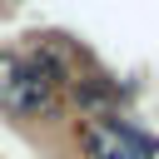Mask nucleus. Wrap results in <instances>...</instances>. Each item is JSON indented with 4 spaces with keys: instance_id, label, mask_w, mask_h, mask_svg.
<instances>
[{
    "instance_id": "f03ea898",
    "label": "nucleus",
    "mask_w": 159,
    "mask_h": 159,
    "mask_svg": "<svg viewBox=\"0 0 159 159\" xmlns=\"http://www.w3.org/2000/svg\"><path fill=\"white\" fill-rule=\"evenodd\" d=\"M75 94H80V104H84L89 114H99V119H109V109L119 104V94H124V89H114L109 80H99V75H94V80H84V84L75 89Z\"/></svg>"
},
{
    "instance_id": "7ed1b4c3",
    "label": "nucleus",
    "mask_w": 159,
    "mask_h": 159,
    "mask_svg": "<svg viewBox=\"0 0 159 159\" xmlns=\"http://www.w3.org/2000/svg\"><path fill=\"white\" fill-rule=\"evenodd\" d=\"M99 159H144V154L129 149V144H119V149H99Z\"/></svg>"
},
{
    "instance_id": "f257e3e1",
    "label": "nucleus",
    "mask_w": 159,
    "mask_h": 159,
    "mask_svg": "<svg viewBox=\"0 0 159 159\" xmlns=\"http://www.w3.org/2000/svg\"><path fill=\"white\" fill-rule=\"evenodd\" d=\"M60 80H65V65L50 50H35V55L0 50V109L5 114H20V119L45 114Z\"/></svg>"
}]
</instances>
